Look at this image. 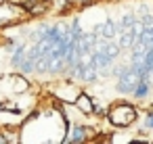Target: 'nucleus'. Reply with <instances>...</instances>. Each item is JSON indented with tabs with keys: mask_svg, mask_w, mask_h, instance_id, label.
<instances>
[{
	"mask_svg": "<svg viewBox=\"0 0 153 144\" xmlns=\"http://www.w3.org/2000/svg\"><path fill=\"white\" fill-rule=\"evenodd\" d=\"M134 119H136V109L128 102H120V104L111 107V111H109V121L115 127H128L130 123H134Z\"/></svg>",
	"mask_w": 153,
	"mask_h": 144,
	"instance_id": "obj_1",
	"label": "nucleus"
},
{
	"mask_svg": "<svg viewBox=\"0 0 153 144\" xmlns=\"http://www.w3.org/2000/svg\"><path fill=\"white\" fill-rule=\"evenodd\" d=\"M140 79H143V75H140L134 67H132V69H126L124 75L117 77V92H122V94H130V92H134V88L138 86Z\"/></svg>",
	"mask_w": 153,
	"mask_h": 144,
	"instance_id": "obj_2",
	"label": "nucleus"
},
{
	"mask_svg": "<svg viewBox=\"0 0 153 144\" xmlns=\"http://www.w3.org/2000/svg\"><path fill=\"white\" fill-rule=\"evenodd\" d=\"M115 29H117V25L111 21V19H107L105 23H101V25H97V29H94V34H99L101 38H107V40H111L113 36H115Z\"/></svg>",
	"mask_w": 153,
	"mask_h": 144,
	"instance_id": "obj_3",
	"label": "nucleus"
},
{
	"mask_svg": "<svg viewBox=\"0 0 153 144\" xmlns=\"http://www.w3.org/2000/svg\"><path fill=\"white\" fill-rule=\"evenodd\" d=\"M136 42H138V38H136V34L132 32V27L122 29V36H120V46H122V48H132V46H136Z\"/></svg>",
	"mask_w": 153,
	"mask_h": 144,
	"instance_id": "obj_4",
	"label": "nucleus"
},
{
	"mask_svg": "<svg viewBox=\"0 0 153 144\" xmlns=\"http://www.w3.org/2000/svg\"><path fill=\"white\" fill-rule=\"evenodd\" d=\"M76 104H78V109H82L84 113H92V111H94V104H90V98H88L86 94H80L78 100H76Z\"/></svg>",
	"mask_w": 153,
	"mask_h": 144,
	"instance_id": "obj_5",
	"label": "nucleus"
},
{
	"mask_svg": "<svg viewBox=\"0 0 153 144\" xmlns=\"http://www.w3.org/2000/svg\"><path fill=\"white\" fill-rule=\"evenodd\" d=\"M149 86H151L149 82H145V79H140V82H138V86L134 88V92H132V94H134L136 98H145V96L149 94Z\"/></svg>",
	"mask_w": 153,
	"mask_h": 144,
	"instance_id": "obj_6",
	"label": "nucleus"
},
{
	"mask_svg": "<svg viewBox=\"0 0 153 144\" xmlns=\"http://www.w3.org/2000/svg\"><path fill=\"white\" fill-rule=\"evenodd\" d=\"M84 138H86V129H84V127H74L71 136H69L65 142H82Z\"/></svg>",
	"mask_w": 153,
	"mask_h": 144,
	"instance_id": "obj_7",
	"label": "nucleus"
},
{
	"mask_svg": "<svg viewBox=\"0 0 153 144\" xmlns=\"http://www.w3.org/2000/svg\"><path fill=\"white\" fill-rule=\"evenodd\" d=\"M23 61H25V52H23V48H17V52L13 54V65H17V67H19Z\"/></svg>",
	"mask_w": 153,
	"mask_h": 144,
	"instance_id": "obj_8",
	"label": "nucleus"
},
{
	"mask_svg": "<svg viewBox=\"0 0 153 144\" xmlns=\"http://www.w3.org/2000/svg\"><path fill=\"white\" fill-rule=\"evenodd\" d=\"M134 25V17L132 15H126L124 19H122V23H120V29H128V27H132Z\"/></svg>",
	"mask_w": 153,
	"mask_h": 144,
	"instance_id": "obj_9",
	"label": "nucleus"
},
{
	"mask_svg": "<svg viewBox=\"0 0 153 144\" xmlns=\"http://www.w3.org/2000/svg\"><path fill=\"white\" fill-rule=\"evenodd\" d=\"M15 84H17V86H15V90H17V92H25V90H27V82H25L23 77H19V75H17V77H15Z\"/></svg>",
	"mask_w": 153,
	"mask_h": 144,
	"instance_id": "obj_10",
	"label": "nucleus"
},
{
	"mask_svg": "<svg viewBox=\"0 0 153 144\" xmlns=\"http://www.w3.org/2000/svg\"><path fill=\"white\" fill-rule=\"evenodd\" d=\"M126 69H128V67H124V65H122V67H115V69H113V75H115V77H122Z\"/></svg>",
	"mask_w": 153,
	"mask_h": 144,
	"instance_id": "obj_11",
	"label": "nucleus"
},
{
	"mask_svg": "<svg viewBox=\"0 0 153 144\" xmlns=\"http://www.w3.org/2000/svg\"><path fill=\"white\" fill-rule=\"evenodd\" d=\"M145 125H147V127H153V111H151V115L147 117V121H145Z\"/></svg>",
	"mask_w": 153,
	"mask_h": 144,
	"instance_id": "obj_12",
	"label": "nucleus"
},
{
	"mask_svg": "<svg viewBox=\"0 0 153 144\" xmlns=\"http://www.w3.org/2000/svg\"><path fill=\"white\" fill-rule=\"evenodd\" d=\"M0 142H7V140H4V138H2V136H0Z\"/></svg>",
	"mask_w": 153,
	"mask_h": 144,
	"instance_id": "obj_13",
	"label": "nucleus"
}]
</instances>
